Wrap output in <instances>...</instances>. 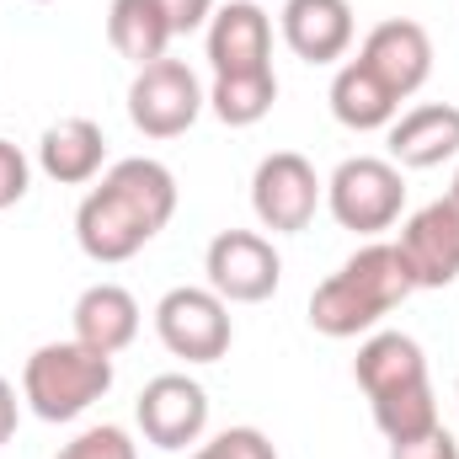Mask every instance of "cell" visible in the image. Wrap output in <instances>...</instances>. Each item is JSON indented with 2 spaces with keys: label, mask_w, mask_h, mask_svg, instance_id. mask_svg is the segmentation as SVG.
<instances>
[{
  "label": "cell",
  "mask_w": 459,
  "mask_h": 459,
  "mask_svg": "<svg viewBox=\"0 0 459 459\" xmlns=\"http://www.w3.org/2000/svg\"><path fill=\"white\" fill-rule=\"evenodd\" d=\"M177 214V177L150 160H117L102 177V187H91L75 209V240L91 262H128L134 251H144Z\"/></svg>",
  "instance_id": "obj_1"
},
{
  "label": "cell",
  "mask_w": 459,
  "mask_h": 459,
  "mask_svg": "<svg viewBox=\"0 0 459 459\" xmlns=\"http://www.w3.org/2000/svg\"><path fill=\"white\" fill-rule=\"evenodd\" d=\"M411 289H417V283H411V267H406L401 246L374 240V246L352 251L342 267L310 294V326H316L321 337H332V342L363 337V332H374Z\"/></svg>",
  "instance_id": "obj_2"
},
{
  "label": "cell",
  "mask_w": 459,
  "mask_h": 459,
  "mask_svg": "<svg viewBox=\"0 0 459 459\" xmlns=\"http://www.w3.org/2000/svg\"><path fill=\"white\" fill-rule=\"evenodd\" d=\"M352 374H358V385H363V395L374 406V428L390 444L438 428V401H433V385H428V358H422V347L411 342L406 332H374L368 342L358 347Z\"/></svg>",
  "instance_id": "obj_3"
},
{
  "label": "cell",
  "mask_w": 459,
  "mask_h": 459,
  "mask_svg": "<svg viewBox=\"0 0 459 459\" xmlns=\"http://www.w3.org/2000/svg\"><path fill=\"white\" fill-rule=\"evenodd\" d=\"M113 390V358L86 342H43L22 368V401L43 422H75Z\"/></svg>",
  "instance_id": "obj_4"
},
{
  "label": "cell",
  "mask_w": 459,
  "mask_h": 459,
  "mask_svg": "<svg viewBox=\"0 0 459 459\" xmlns=\"http://www.w3.org/2000/svg\"><path fill=\"white\" fill-rule=\"evenodd\" d=\"M326 209L342 230L358 235H379L401 220L406 209V182H401V166L395 160H379V155H352L332 171L326 182Z\"/></svg>",
  "instance_id": "obj_5"
},
{
  "label": "cell",
  "mask_w": 459,
  "mask_h": 459,
  "mask_svg": "<svg viewBox=\"0 0 459 459\" xmlns=\"http://www.w3.org/2000/svg\"><path fill=\"white\" fill-rule=\"evenodd\" d=\"M204 108H209V97H204L198 75L182 59H155L128 86V117H134V128L144 139H177V134H187Z\"/></svg>",
  "instance_id": "obj_6"
},
{
  "label": "cell",
  "mask_w": 459,
  "mask_h": 459,
  "mask_svg": "<svg viewBox=\"0 0 459 459\" xmlns=\"http://www.w3.org/2000/svg\"><path fill=\"white\" fill-rule=\"evenodd\" d=\"M155 337L166 342L171 358H187V363H220L230 352V305L214 289H171L160 305H155Z\"/></svg>",
  "instance_id": "obj_7"
},
{
  "label": "cell",
  "mask_w": 459,
  "mask_h": 459,
  "mask_svg": "<svg viewBox=\"0 0 459 459\" xmlns=\"http://www.w3.org/2000/svg\"><path fill=\"white\" fill-rule=\"evenodd\" d=\"M321 198H326V182H321L316 166H310L305 155H294V150H273V155L256 166V177H251V209H256L262 230H273V235H299V230H310Z\"/></svg>",
  "instance_id": "obj_8"
},
{
  "label": "cell",
  "mask_w": 459,
  "mask_h": 459,
  "mask_svg": "<svg viewBox=\"0 0 459 459\" xmlns=\"http://www.w3.org/2000/svg\"><path fill=\"white\" fill-rule=\"evenodd\" d=\"M204 273H209V289H214L225 305H262V299L278 294L283 256H278L273 240L256 235V230H220V235L209 240Z\"/></svg>",
  "instance_id": "obj_9"
},
{
  "label": "cell",
  "mask_w": 459,
  "mask_h": 459,
  "mask_svg": "<svg viewBox=\"0 0 459 459\" xmlns=\"http://www.w3.org/2000/svg\"><path fill=\"white\" fill-rule=\"evenodd\" d=\"M134 417H139V433L155 449H187L209 428V390L198 379H187V374H155L139 390Z\"/></svg>",
  "instance_id": "obj_10"
},
{
  "label": "cell",
  "mask_w": 459,
  "mask_h": 459,
  "mask_svg": "<svg viewBox=\"0 0 459 459\" xmlns=\"http://www.w3.org/2000/svg\"><path fill=\"white\" fill-rule=\"evenodd\" d=\"M358 59L385 81V91H390L395 102H406V97H417V91L428 86V75H433V38H428L422 22L395 16V22H379V27L363 38Z\"/></svg>",
  "instance_id": "obj_11"
},
{
  "label": "cell",
  "mask_w": 459,
  "mask_h": 459,
  "mask_svg": "<svg viewBox=\"0 0 459 459\" xmlns=\"http://www.w3.org/2000/svg\"><path fill=\"white\" fill-rule=\"evenodd\" d=\"M401 256L411 267L417 289H444L459 278V204L455 198H433L422 204L406 225H401Z\"/></svg>",
  "instance_id": "obj_12"
},
{
  "label": "cell",
  "mask_w": 459,
  "mask_h": 459,
  "mask_svg": "<svg viewBox=\"0 0 459 459\" xmlns=\"http://www.w3.org/2000/svg\"><path fill=\"white\" fill-rule=\"evenodd\" d=\"M209 65L214 75H262L273 70V22L251 0H230L209 16Z\"/></svg>",
  "instance_id": "obj_13"
},
{
  "label": "cell",
  "mask_w": 459,
  "mask_h": 459,
  "mask_svg": "<svg viewBox=\"0 0 459 459\" xmlns=\"http://www.w3.org/2000/svg\"><path fill=\"white\" fill-rule=\"evenodd\" d=\"M459 155V108L455 102H422L390 123V160L401 171H433Z\"/></svg>",
  "instance_id": "obj_14"
},
{
  "label": "cell",
  "mask_w": 459,
  "mask_h": 459,
  "mask_svg": "<svg viewBox=\"0 0 459 459\" xmlns=\"http://www.w3.org/2000/svg\"><path fill=\"white\" fill-rule=\"evenodd\" d=\"M283 43L305 65H332L352 48V5L347 0H289L283 5Z\"/></svg>",
  "instance_id": "obj_15"
},
{
  "label": "cell",
  "mask_w": 459,
  "mask_h": 459,
  "mask_svg": "<svg viewBox=\"0 0 459 459\" xmlns=\"http://www.w3.org/2000/svg\"><path fill=\"white\" fill-rule=\"evenodd\" d=\"M102 160H108V139H102V128H97L91 117H59V123H48L43 139H38V166H43V177L59 182V187L91 182V177L102 171Z\"/></svg>",
  "instance_id": "obj_16"
},
{
  "label": "cell",
  "mask_w": 459,
  "mask_h": 459,
  "mask_svg": "<svg viewBox=\"0 0 459 459\" xmlns=\"http://www.w3.org/2000/svg\"><path fill=\"white\" fill-rule=\"evenodd\" d=\"M70 326H75V342L97 347V352H123V347L139 337V299L123 289V283H91L75 310H70Z\"/></svg>",
  "instance_id": "obj_17"
},
{
  "label": "cell",
  "mask_w": 459,
  "mask_h": 459,
  "mask_svg": "<svg viewBox=\"0 0 459 459\" xmlns=\"http://www.w3.org/2000/svg\"><path fill=\"white\" fill-rule=\"evenodd\" d=\"M401 113V102L385 91V81L363 65V59H347L332 81V117L352 128V134H374V128H390Z\"/></svg>",
  "instance_id": "obj_18"
},
{
  "label": "cell",
  "mask_w": 459,
  "mask_h": 459,
  "mask_svg": "<svg viewBox=\"0 0 459 459\" xmlns=\"http://www.w3.org/2000/svg\"><path fill=\"white\" fill-rule=\"evenodd\" d=\"M171 38H177V32H171L166 11H160L155 0H113V5H108V43H113L128 65L144 70V65L166 59V43H171Z\"/></svg>",
  "instance_id": "obj_19"
},
{
  "label": "cell",
  "mask_w": 459,
  "mask_h": 459,
  "mask_svg": "<svg viewBox=\"0 0 459 459\" xmlns=\"http://www.w3.org/2000/svg\"><path fill=\"white\" fill-rule=\"evenodd\" d=\"M278 102V75L262 70V75H214V91H209V108L220 123L230 128H251L273 113Z\"/></svg>",
  "instance_id": "obj_20"
},
{
  "label": "cell",
  "mask_w": 459,
  "mask_h": 459,
  "mask_svg": "<svg viewBox=\"0 0 459 459\" xmlns=\"http://www.w3.org/2000/svg\"><path fill=\"white\" fill-rule=\"evenodd\" d=\"M54 459H139V449H134V438H128L117 422H102V428L75 433Z\"/></svg>",
  "instance_id": "obj_21"
},
{
  "label": "cell",
  "mask_w": 459,
  "mask_h": 459,
  "mask_svg": "<svg viewBox=\"0 0 459 459\" xmlns=\"http://www.w3.org/2000/svg\"><path fill=\"white\" fill-rule=\"evenodd\" d=\"M187 459H278V449H273V438L262 428H225L214 444L193 449Z\"/></svg>",
  "instance_id": "obj_22"
},
{
  "label": "cell",
  "mask_w": 459,
  "mask_h": 459,
  "mask_svg": "<svg viewBox=\"0 0 459 459\" xmlns=\"http://www.w3.org/2000/svg\"><path fill=\"white\" fill-rule=\"evenodd\" d=\"M390 459H459V444H455V433L438 422V428H428V433H417V438L390 444Z\"/></svg>",
  "instance_id": "obj_23"
},
{
  "label": "cell",
  "mask_w": 459,
  "mask_h": 459,
  "mask_svg": "<svg viewBox=\"0 0 459 459\" xmlns=\"http://www.w3.org/2000/svg\"><path fill=\"white\" fill-rule=\"evenodd\" d=\"M27 182H32V166H27V155H22L11 139H0V209L22 204V198H27Z\"/></svg>",
  "instance_id": "obj_24"
},
{
  "label": "cell",
  "mask_w": 459,
  "mask_h": 459,
  "mask_svg": "<svg viewBox=\"0 0 459 459\" xmlns=\"http://www.w3.org/2000/svg\"><path fill=\"white\" fill-rule=\"evenodd\" d=\"M171 22V32H198L209 16H214V0H155Z\"/></svg>",
  "instance_id": "obj_25"
},
{
  "label": "cell",
  "mask_w": 459,
  "mask_h": 459,
  "mask_svg": "<svg viewBox=\"0 0 459 459\" xmlns=\"http://www.w3.org/2000/svg\"><path fill=\"white\" fill-rule=\"evenodd\" d=\"M11 433H16V390L0 379V444H11Z\"/></svg>",
  "instance_id": "obj_26"
},
{
  "label": "cell",
  "mask_w": 459,
  "mask_h": 459,
  "mask_svg": "<svg viewBox=\"0 0 459 459\" xmlns=\"http://www.w3.org/2000/svg\"><path fill=\"white\" fill-rule=\"evenodd\" d=\"M449 198H455V204H459V171H455V193H449Z\"/></svg>",
  "instance_id": "obj_27"
},
{
  "label": "cell",
  "mask_w": 459,
  "mask_h": 459,
  "mask_svg": "<svg viewBox=\"0 0 459 459\" xmlns=\"http://www.w3.org/2000/svg\"><path fill=\"white\" fill-rule=\"evenodd\" d=\"M38 5H43V0H38Z\"/></svg>",
  "instance_id": "obj_28"
},
{
  "label": "cell",
  "mask_w": 459,
  "mask_h": 459,
  "mask_svg": "<svg viewBox=\"0 0 459 459\" xmlns=\"http://www.w3.org/2000/svg\"><path fill=\"white\" fill-rule=\"evenodd\" d=\"M455 390H459V385H455Z\"/></svg>",
  "instance_id": "obj_29"
}]
</instances>
